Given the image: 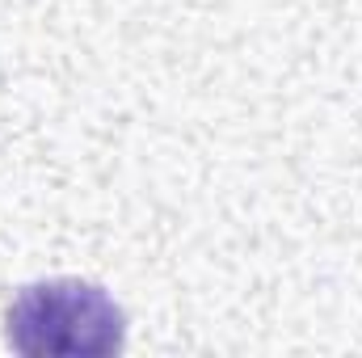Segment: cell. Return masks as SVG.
I'll return each mask as SVG.
<instances>
[{"instance_id":"6da1fadb","label":"cell","mask_w":362,"mask_h":358,"mask_svg":"<svg viewBox=\"0 0 362 358\" xmlns=\"http://www.w3.org/2000/svg\"><path fill=\"white\" fill-rule=\"evenodd\" d=\"M4 337L25 358H105L122 350L127 316L97 282L51 278L13 295Z\"/></svg>"}]
</instances>
